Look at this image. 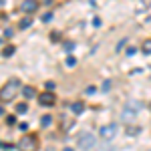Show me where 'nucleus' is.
<instances>
[{
    "label": "nucleus",
    "mask_w": 151,
    "mask_h": 151,
    "mask_svg": "<svg viewBox=\"0 0 151 151\" xmlns=\"http://www.w3.org/2000/svg\"><path fill=\"white\" fill-rule=\"evenodd\" d=\"M50 18H52V14H50V12H48V14H45V16H42V20H45V22H48V20H50Z\"/></svg>",
    "instance_id": "17"
},
{
    "label": "nucleus",
    "mask_w": 151,
    "mask_h": 151,
    "mask_svg": "<svg viewBox=\"0 0 151 151\" xmlns=\"http://www.w3.org/2000/svg\"><path fill=\"white\" fill-rule=\"evenodd\" d=\"M50 121H52V119H50V117H42V121H40V123H42V125H45V127H48V125H50Z\"/></svg>",
    "instance_id": "14"
},
{
    "label": "nucleus",
    "mask_w": 151,
    "mask_h": 151,
    "mask_svg": "<svg viewBox=\"0 0 151 151\" xmlns=\"http://www.w3.org/2000/svg\"><path fill=\"white\" fill-rule=\"evenodd\" d=\"M30 24H32V20H30V18H24L22 22H20V28H26V26H30Z\"/></svg>",
    "instance_id": "13"
},
{
    "label": "nucleus",
    "mask_w": 151,
    "mask_h": 151,
    "mask_svg": "<svg viewBox=\"0 0 151 151\" xmlns=\"http://www.w3.org/2000/svg\"><path fill=\"white\" fill-rule=\"evenodd\" d=\"M117 125L115 123H111V125H105V127H101V137H103L105 141H111L113 137L117 135Z\"/></svg>",
    "instance_id": "5"
},
{
    "label": "nucleus",
    "mask_w": 151,
    "mask_h": 151,
    "mask_svg": "<svg viewBox=\"0 0 151 151\" xmlns=\"http://www.w3.org/2000/svg\"><path fill=\"white\" fill-rule=\"evenodd\" d=\"M47 89H48V93H50V91L55 89V83H52V81H48V83H47Z\"/></svg>",
    "instance_id": "16"
},
{
    "label": "nucleus",
    "mask_w": 151,
    "mask_h": 151,
    "mask_svg": "<svg viewBox=\"0 0 151 151\" xmlns=\"http://www.w3.org/2000/svg\"><path fill=\"white\" fill-rule=\"evenodd\" d=\"M22 93H24V97H35V89L32 87H26Z\"/></svg>",
    "instance_id": "11"
},
{
    "label": "nucleus",
    "mask_w": 151,
    "mask_h": 151,
    "mask_svg": "<svg viewBox=\"0 0 151 151\" xmlns=\"http://www.w3.org/2000/svg\"><path fill=\"white\" fill-rule=\"evenodd\" d=\"M38 103L45 105V107H52V105H55V95L52 93H42L38 97Z\"/></svg>",
    "instance_id": "7"
},
{
    "label": "nucleus",
    "mask_w": 151,
    "mask_h": 151,
    "mask_svg": "<svg viewBox=\"0 0 151 151\" xmlns=\"http://www.w3.org/2000/svg\"><path fill=\"white\" fill-rule=\"evenodd\" d=\"M141 50H143L145 55H151V38H147V40L141 45Z\"/></svg>",
    "instance_id": "9"
},
{
    "label": "nucleus",
    "mask_w": 151,
    "mask_h": 151,
    "mask_svg": "<svg viewBox=\"0 0 151 151\" xmlns=\"http://www.w3.org/2000/svg\"><path fill=\"white\" fill-rule=\"evenodd\" d=\"M12 52H14V48H12V47H8V48H4V50H2V55H4V57H8V55H12Z\"/></svg>",
    "instance_id": "15"
},
{
    "label": "nucleus",
    "mask_w": 151,
    "mask_h": 151,
    "mask_svg": "<svg viewBox=\"0 0 151 151\" xmlns=\"http://www.w3.org/2000/svg\"><path fill=\"white\" fill-rule=\"evenodd\" d=\"M20 10L26 12V14H30V12L38 10V2H35V0H24L22 4H20Z\"/></svg>",
    "instance_id": "6"
},
{
    "label": "nucleus",
    "mask_w": 151,
    "mask_h": 151,
    "mask_svg": "<svg viewBox=\"0 0 151 151\" xmlns=\"http://www.w3.org/2000/svg\"><path fill=\"white\" fill-rule=\"evenodd\" d=\"M18 147H20V151H35L36 149V139L32 135H26V137H22V139L18 141Z\"/></svg>",
    "instance_id": "4"
},
{
    "label": "nucleus",
    "mask_w": 151,
    "mask_h": 151,
    "mask_svg": "<svg viewBox=\"0 0 151 151\" xmlns=\"http://www.w3.org/2000/svg\"><path fill=\"white\" fill-rule=\"evenodd\" d=\"M77 145H79V149H83V151H91V149L97 147V137H95L91 131H85V133L79 135Z\"/></svg>",
    "instance_id": "3"
},
{
    "label": "nucleus",
    "mask_w": 151,
    "mask_h": 151,
    "mask_svg": "<svg viewBox=\"0 0 151 151\" xmlns=\"http://www.w3.org/2000/svg\"><path fill=\"white\" fill-rule=\"evenodd\" d=\"M28 111V105L26 103H18L16 105V113H26Z\"/></svg>",
    "instance_id": "10"
},
{
    "label": "nucleus",
    "mask_w": 151,
    "mask_h": 151,
    "mask_svg": "<svg viewBox=\"0 0 151 151\" xmlns=\"http://www.w3.org/2000/svg\"><path fill=\"white\" fill-rule=\"evenodd\" d=\"M83 109H85V105H83L81 101L73 103V113H75V115H81V113H83Z\"/></svg>",
    "instance_id": "8"
},
{
    "label": "nucleus",
    "mask_w": 151,
    "mask_h": 151,
    "mask_svg": "<svg viewBox=\"0 0 151 151\" xmlns=\"http://www.w3.org/2000/svg\"><path fill=\"white\" fill-rule=\"evenodd\" d=\"M139 109H141L139 101L129 99L127 103L123 105V109H121V121H123L125 125H131V123L137 119V115H139Z\"/></svg>",
    "instance_id": "1"
},
{
    "label": "nucleus",
    "mask_w": 151,
    "mask_h": 151,
    "mask_svg": "<svg viewBox=\"0 0 151 151\" xmlns=\"http://www.w3.org/2000/svg\"><path fill=\"white\" fill-rule=\"evenodd\" d=\"M20 91V81L18 79H10L4 83V87L0 89V103H8L10 99L16 97V93Z\"/></svg>",
    "instance_id": "2"
},
{
    "label": "nucleus",
    "mask_w": 151,
    "mask_h": 151,
    "mask_svg": "<svg viewBox=\"0 0 151 151\" xmlns=\"http://www.w3.org/2000/svg\"><path fill=\"white\" fill-rule=\"evenodd\" d=\"M65 63H67V67H75V65H77V58H75V57H69Z\"/></svg>",
    "instance_id": "12"
}]
</instances>
